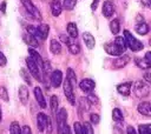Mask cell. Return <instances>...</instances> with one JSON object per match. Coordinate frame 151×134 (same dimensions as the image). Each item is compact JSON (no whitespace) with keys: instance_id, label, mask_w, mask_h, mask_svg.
<instances>
[{"instance_id":"836d02e7","label":"cell","mask_w":151,"mask_h":134,"mask_svg":"<svg viewBox=\"0 0 151 134\" xmlns=\"http://www.w3.org/2000/svg\"><path fill=\"white\" fill-rule=\"evenodd\" d=\"M73 128H74V133H76V134H85L84 127H83V125H81L80 122H74Z\"/></svg>"},{"instance_id":"6da1fadb","label":"cell","mask_w":151,"mask_h":134,"mask_svg":"<svg viewBox=\"0 0 151 134\" xmlns=\"http://www.w3.org/2000/svg\"><path fill=\"white\" fill-rule=\"evenodd\" d=\"M124 39H125V41H126V46H127L131 51H133V52H138V51H142V49L144 48L143 43H142L139 40H137V39L131 34V32L127 31V29L124 31Z\"/></svg>"},{"instance_id":"8d00e7d4","label":"cell","mask_w":151,"mask_h":134,"mask_svg":"<svg viewBox=\"0 0 151 134\" xmlns=\"http://www.w3.org/2000/svg\"><path fill=\"white\" fill-rule=\"evenodd\" d=\"M138 133L139 134H151V130L147 128L146 125H140L138 127Z\"/></svg>"},{"instance_id":"9c48e42d","label":"cell","mask_w":151,"mask_h":134,"mask_svg":"<svg viewBox=\"0 0 151 134\" xmlns=\"http://www.w3.org/2000/svg\"><path fill=\"white\" fill-rule=\"evenodd\" d=\"M50 79H51L52 86L55 87V88H58L61 85V82H63V73H61V71H59V69L53 71L51 73V78Z\"/></svg>"},{"instance_id":"4fadbf2b","label":"cell","mask_w":151,"mask_h":134,"mask_svg":"<svg viewBox=\"0 0 151 134\" xmlns=\"http://www.w3.org/2000/svg\"><path fill=\"white\" fill-rule=\"evenodd\" d=\"M28 53H29V56L35 61V63L39 66V68L40 69H42V67H44V62L45 61H42V59H41V56H40V54L35 51V49H33L32 47L31 48H28Z\"/></svg>"},{"instance_id":"3957f363","label":"cell","mask_w":151,"mask_h":134,"mask_svg":"<svg viewBox=\"0 0 151 134\" xmlns=\"http://www.w3.org/2000/svg\"><path fill=\"white\" fill-rule=\"evenodd\" d=\"M149 86L145 81H142V80H138L134 82L133 85V93L137 98H145L149 95Z\"/></svg>"},{"instance_id":"f907efd6","label":"cell","mask_w":151,"mask_h":134,"mask_svg":"<svg viewBox=\"0 0 151 134\" xmlns=\"http://www.w3.org/2000/svg\"><path fill=\"white\" fill-rule=\"evenodd\" d=\"M64 134H71V129H70L68 126H66V128H65V133H64Z\"/></svg>"},{"instance_id":"ab89813d","label":"cell","mask_w":151,"mask_h":134,"mask_svg":"<svg viewBox=\"0 0 151 134\" xmlns=\"http://www.w3.org/2000/svg\"><path fill=\"white\" fill-rule=\"evenodd\" d=\"M27 33L31 34V35H33V36H35V38H38V29L34 26H28L27 27Z\"/></svg>"},{"instance_id":"f1b7e54d","label":"cell","mask_w":151,"mask_h":134,"mask_svg":"<svg viewBox=\"0 0 151 134\" xmlns=\"http://www.w3.org/2000/svg\"><path fill=\"white\" fill-rule=\"evenodd\" d=\"M112 119L116 121V122H122L123 121V113H122V110L119 109V108H114L113 110H112Z\"/></svg>"},{"instance_id":"52a82bcc","label":"cell","mask_w":151,"mask_h":134,"mask_svg":"<svg viewBox=\"0 0 151 134\" xmlns=\"http://www.w3.org/2000/svg\"><path fill=\"white\" fill-rule=\"evenodd\" d=\"M104 49L107 54L110 55H114V56H120L123 54L124 51H122L114 42H109V43H105L104 45Z\"/></svg>"},{"instance_id":"603a6c76","label":"cell","mask_w":151,"mask_h":134,"mask_svg":"<svg viewBox=\"0 0 151 134\" xmlns=\"http://www.w3.org/2000/svg\"><path fill=\"white\" fill-rule=\"evenodd\" d=\"M50 51L53 54H55V55L60 54L61 53V45H60V42H58L55 39L51 40V42H50Z\"/></svg>"},{"instance_id":"ba28073f","label":"cell","mask_w":151,"mask_h":134,"mask_svg":"<svg viewBox=\"0 0 151 134\" xmlns=\"http://www.w3.org/2000/svg\"><path fill=\"white\" fill-rule=\"evenodd\" d=\"M79 87H80V89H81L83 92H85V93H91V92L94 89L96 83H94V81H93L92 79H83V80L79 82Z\"/></svg>"},{"instance_id":"7a4b0ae2","label":"cell","mask_w":151,"mask_h":134,"mask_svg":"<svg viewBox=\"0 0 151 134\" xmlns=\"http://www.w3.org/2000/svg\"><path fill=\"white\" fill-rule=\"evenodd\" d=\"M57 127H58V134H64L65 133V128L67 126L66 120H67V112L65 108H60L57 114Z\"/></svg>"},{"instance_id":"db71d44e","label":"cell","mask_w":151,"mask_h":134,"mask_svg":"<svg viewBox=\"0 0 151 134\" xmlns=\"http://www.w3.org/2000/svg\"><path fill=\"white\" fill-rule=\"evenodd\" d=\"M146 126H147V128L151 130V123H149V125H146Z\"/></svg>"},{"instance_id":"4dcf8cb0","label":"cell","mask_w":151,"mask_h":134,"mask_svg":"<svg viewBox=\"0 0 151 134\" xmlns=\"http://www.w3.org/2000/svg\"><path fill=\"white\" fill-rule=\"evenodd\" d=\"M9 133L11 134H21V128L17 121H13L9 126Z\"/></svg>"},{"instance_id":"d4e9b609","label":"cell","mask_w":151,"mask_h":134,"mask_svg":"<svg viewBox=\"0 0 151 134\" xmlns=\"http://www.w3.org/2000/svg\"><path fill=\"white\" fill-rule=\"evenodd\" d=\"M110 29H111V33L117 35L119 33V29H120V24H119V20L118 19H113L111 22H110Z\"/></svg>"},{"instance_id":"7402d4cb","label":"cell","mask_w":151,"mask_h":134,"mask_svg":"<svg viewBox=\"0 0 151 134\" xmlns=\"http://www.w3.org/2000/svg\"><path fill=\"white\" fill-rule=\"evenodd\" d=\"M134 62L142 69H149V68H151V62L147 61L145 58H136L134 59Z\"/></svg>"},{"instance_id":"484cf974","label":"cell","mask_w":151,"mask_h":134,"mask_svg":"<svg viewBox=\"0 0 151 134\" xmlns=\"http://www.w3.org/2000/svg\"><path fill=\"white\" fill-rule=\"evenodd\" d=\"M136 32L140 35H145L149 32V26L145 22H139L138 25H136Z\"/></svg>"},{"instance_id":"d590c367","label":"cell","mask_w":151,"mask_h":134,"mask_svg":"<svg viewBox=\"0 0 151 134\" xmlns=\"http://www.w3.org/2000/svg\"><path fill=\"white\" fill-rule=\"evenodd\" d=\"M0 98L4 100V101H8L9 99H8V93H7V89L4 87V86H1L0 87Z\"/></svg>"},{"instance_id":"ac0fdd59","label":"cell","mask_w":151,"mask_h":134,"mask_svg":"<svg viewBox=\"0 0 151 134\" xmlns=\"http://www.w3.org/2000/svg\"><path fill=\"white\" fill-rule=\"evenodd\" d=\"M50 7H51L52 14H53L54 16L60 15V13H61V11H63V6H61V4L59 2V0H52L51 4H50Z\"/></svg>"},{"instance_id":"2e32d148","label":"cell","mask_w":151,"mask_h":134,"mask_svg":"<svg viewBox=\"0 0 151 134\" xmlns=\"http://www.w3.org/2000/svg\"><path fill=\"white\" fill-rule=\"evenodd\" d=\"M38 29V38L41 39V40H45L48 35V32H50V27L47 24H41L37 27Z\"/></svg>"},{"instance_id":"5b68a950","label":"cell","mask_w":151,"mask_h":134,"mask_svg":"<svg viewBox=\"0 0 151 134\" xmlns=\"http://www.w3.org/2000/svg\"><path fill=\"white\" fill-rule=\"evenodd\" d=\"M64 93L66 95V99L71 105L76 103V96H74V91H73V85L68 79L64 80Z\"/></svg>"},{"instance_id":"816d5d0a","label":"cell","mask_w":151,"mask_h":134,"mask_svg":"<svg viewBox=\"0 0 151 134\" xmlns=\"http://www.w3.org/2000/svg\"><path fill=\"white\" fill-rule=\"evenodd\" d=\"M1 5H2V6H1V11L5 12V11H6V2H2Z\"/></svg>"},{"instance_id":"c3c4849f","label":"cell","mask_w":151,"mask_h":134,"mask_svg":"<svg viewBox=\"0 0 151 134\" xmlns=\"http://www.w3.org/2000/svg\"><path fill=\"white\" fill-rule=\"evenodd\" d=\"M60 40H63V41H64L66 45H68V43L71 42V41H70V39H68L66 35H60Z\"/></svg>"},{"instance_id":"8992f818","label":"cell","mask_w":151,"mask_h":134,"mask_svg":"<svg viewBox=\"0 0 151 134\" xmlns=\"http://www.w3.org/2000/svg\"><path fill=\"white\" fill-rule=\"evenodd\" d=\"M21 1V4L24 5V7L26 8V11L33 16V18H35V19H38V20H40L41 19V15H40V12H39V9L32 4V1L31 0H20Z\"/></svg>"},{"instance_id":"681fc988","label":"cell","mask_w":151,"mask_h":134,"mask_svg":"<svg viewBox=\"0 0 151 134\" xmlns=\"http://www.w3.org/2000/svg\"><path fill=\"white\" fill-rule=\"evenodd\" d=\"M144 58H145L147 61H150V62H151V52H147V53L145 54V56H144Z\"/></svg>"},{"instance_id":"7c38bea8","label":"cell","mask_w":151,"mask_h":134,"mask_svg":"<svg viewBox=\"0 0 151 134\" xmlns=\"http://www.w3.org/2000/svg\"><path fill=\"white\" fill-rule=\"evenodd\" d=\"M138 112L142 115L151 116V101H143L138 105Z\"/></svg>"},{"instance_id":"5bb4252c","label":"cell","mask_w":151,"mask_h":134,"mask_svg":"<svg viewBox=\"0 0 151 134\" xmlns=\"http://www.w3.org/2000/svg\"><path fill=\"white\" fill-rule=\"evenodd\" d=\"M129 60H130L129 55H120V56H118L117 59L113 60V67L114 68H123L127 65Z\"/></svg>"},{"instance_id":"7bdbcfd3","label":"cell","mask_w":151,"mask_h":134,"mask_svg":"<svg viewBox=\"0 0 151 134\" xmlns=\"http://www.w3.org/2000/svg\"><path fill=\"white\" fill-rule=\"evenodd\" d=\"M21 134H32V130H31L29 126H24L21 128Z\"/></svg>"},{"instance_id":"277c9868","label":"cell","mask_w":151,"mask_h":134,"mask_svg":"<svg viewBox=\"0 0 151 134\" xmlns=\"http://www.w3.org/2000/svg\"><path fill=\"white\" fill-rule=\"evenodd\" d=\"M26 65H27V67H28L29 73L34 76V79H37L38 81H42V79H41V74H40L41 71H40L39 66L35 63V61H34L31 56L26 58Z\"/></svg>"},{"instance_id":"e0dca14e","label":"cell","mask_w":151,"mask_h":134,"mask_svg":"<svg viewBox=\"0 0 151 134\" xmlns=\"http://www.w3.org/2000/svg\"><path fill=\"white\" fill-rule=\"evenodd\" d=\"M131 86H132L131 82H124V83H120V85L117 86V91H118V93H120L122 95L127 96V95H130Z\"/></svg>"},{"instance_id":"f5cc1de1","label":"cell","mask_w":151,"mask_h":134,"mask_svg":"<svg viewBox=\"0 0 151 134\" xmlns=\"http://www.w3.org/2000/svg\"><path fill=\"white\" fill-rule=\"evenodd\" d=\"M1 118H2V112H1V106H0V122H1Z\"/></svg>"},{"instance_id":"9a60e30c","label":"cell","mask_w":151,"mask_h":134,"mask_svg":"<svg viewBox=\"0 0 151 134\" xmlns=\"http://www.w3.org/2000/svg\"><path fill=\"white\" fill-rule=\"evenodd\" d=\"M34 96H35V100L39 103V106L41 108H45L46 107V101H45V98H44V94H42V91H41L40 87L34 88Z\"/></svg>"},{"instance_id":"ffe728a7","label":"cell","mask_w":151,"mask_h":134,"mask_svg":"<svg viewBox=\"0 0 151 134\" xmlns=\"http://www.w3.org/2000/svg\"><path fill=\"white\" fill-rule=\"evenodd\" d=\"M19 99H20V102L22 105H26L28 101V89L24 85H21L19 87Z\"/></svg>"},{"instance_id":"83f0119b","label":"cell","mask_w":151,"mask_h":134,"mask_svg":"<svg viewBox=\"0 0 151 134\" xmlns=\"http://www.w3.org/2000/svg\"><path fill=\"white\" fill-rule=\"evenodd\" d=\"M50 105H51V110H52V113H53V114H57V112H58V105H59V101H58V96H57V95H52V96H51Z\"/></svg>"},{"instance_id":"1f68e13d","label":"cell","mask_w":151,"mask_h":134,"mask_svg":"<svg viewBox=\"0 0 151 134\" xmlns=\"http://www.w3.org/2000/svg\"><path fill=\"white\" fill-rule=\"evenodd\" d=\"M20 75H21V78L25 80V82H26L28 86H31V85H32V80H31V76H29V74H28V72H27L26 69L21 68V69H20Z\"/></svg>"},{"instance_id":"4316f807","label":"cell","mask_w":151,"mask_h":134,"mask_svg":"<svg viewBox=\"0 0 151 134\" xmlns=\"http://www.w3.org/2000/svg\"><path fill=\"white\" fill-rule=\"evenodd\" d=\"M67 46H68V51H70L71 54L76 55V54H78L80 52V46H79V43L77 41H71Z\"/></svg>"},{"instance_id":"e575fe53","label":"cell","mask_w":151,"mask_h":134,"mask_svg":"<svg viewBox=\"0 0 151 134\" xmlns=\"http://www.w3.org/2000/svg\"><path fill=\"white\" fill-rule=\"evenodd\" d=\"M66 79H68L71 81V83L74 86V83H76V74H74L73 69H71V68L67 69V78Z\"/></svg>"},{"instance_id":"f35d334b","label":"cell","mask_w":151,"mask_h":134,"mask_svg":"<svg viewBox=\"0 0 151 134\" xmlns=\"http://www.w3.org/2000/svg\"><path fill=\"white\" fill-rule=\"evenodd\" d=\"M87 100H88L90 103H93V105H97V103L99 102L98 98H97L94 94H92V93H88V95H87Z\"/></svg>"},{"instance_id":"cb8c5ba5","label":"cell","mask_w":151,"mask_h":134,"mask_svg":"<svg viewBox=\"0 0 151 134\" xmlns=\"http://www.w3.org/2000/svg\"><path fill=\"white\" fill-rule=\"evenodd\" d=\"M24 40H25V42H26L27 45H29V46H33V47H38V46H39L38 41H37V38L33 36V35H31V34H28V33H26V34L24 35Z\"/></svg>"},{"instance_id":"bcb514c9","label":"cell","mask_w":151,"mask_h":134,"mask_svg":"<svg viewBox=\"0 0 151 134\" xmlns=\"http://www.w3.org/2000/svg\"><path fill=\"white\" fill-rule=\"evenodd\" d=\"M144 80L146 81V83L151 85V73H145L144 74Z\"/></svg>"},{"instance_id":"d6986e66","label":"cell","mask_w":151,"mask_h":134,"mask_svg":"<svg viewBox=\"0 0 151 134\" xmlns=\"http://www.w3.org/2000/svg\"><path fill=\"white\" fill-rule=\"evenodd\" d=\"M83 40H84L85 45L87 46V48H90V49H92V48L94 47V45H96V40H94V36H93L92 34L87 33V32L83 33Z\"/></svg>"},{"instance_id":"b9f144b4","label":"cell","mask_w":151,"mask_h":134,"mask_svg":"<svg viewBox=\"0 0 151 134\" xmlns=\"http://www.w3.org/2000/svg\"><path fill=\"white\" fill-rule=\"evenodd\" d=\"M6 63H7V59H6V56L4 55V53L0 52V66H5Z\"/></svg>"},{"instance_id":"44dd1931","label":"cell","mask_w":151,"mask_h":134,"mask_svg":"<svg viewBox=\"0 0 151 134\" xmlns=\"http://www.w3.org/2000/svg\"><path fill=\"white\" fill-rule=\"evenodd\" d=\"M66 29H67V34H68L70 38L76 39L78 36V27H77V25L74 22H68Z\"/></svg>"},{"instance_id":"74e56055","label":"cell","mask_w":151,"mask_h":134,"mask_svg":"<svg viewBox=\"0 0 151 134\" xmlns=\"http://www.w3.org/2000/svg\"><path fill=\"white\" fill-rule=\"evenodd\" d=\"M83 127H84L85 134H93V128H92V126L90 125V122H84Z\"/></svg>"},{"instance_id":"60d3db41","label":"cell","mask_w":151,"mask_h":134,"mask_svg":"<svg viewBox=\"0 0 151 134\" xmlns=\"http://www.w3.org/2000/svg\"><path fill=\"white\" fill-rule=\"evenodd\" d=\"M90 120H91V122L92 123H94V125H97V123H99V121H100V118H99V115L98 114H91L90 115Z\"/></svg>"},{"instance_id":"8fae6325","label":"cell","mask_w":151,"mask_h":134,"mask_svg":"<svg viewBox=\"0 0 151 134\" xmlns=\"http://www.w3.org/2000/svg\"><path fill=\"white\" fill-rule=\"evenodd\" d=\"M103 14L105 18H111L114 13V6H113V2L110 1V0H106L103 5V9H101Z\"/></svg>"},{"instance_id":"7dc6e473","label":"cell","mask_w":151,"mask_h":134,"mask_svg":"<svg viewBox=\"0 0 151 134\" xmlns=\"http://www.w3.org/2000/svg\"><path fill=\"white\" fill-rule=\"evenodd\" d=\"M98 4H99V0H93V1H92V5H91V8H92V11H96V9H97V7H98Z\"/></svg>"},{"instance_id":"ee69618b","label":"cell","mask_w":151,"mask_h":134,"mask_svg":"<svg viewBox=\"0 0 151 134\" xmlns=\"http://www.w3.org/2000/svg\"><path fill=\"white\" fill-rule=\"evenodd\" d=\"M126 134H137V132H136V129H134L132 126H127V128H126Z\"/></svg>"},{"instance_id":"f6af8a7d","label":"cell","mask_w":151,"mask_h":134,"mask_svg":"<svg viewBox=\"0 0 151 134\" xmlns=\"http://www.w3.org/2000/svg\"><path fill=\"white\" fill-rule=\"evenodd\" d=\"M140 2H142L143 6H145L147 8H151V0H140Z\"/></svg>"},{"instance_id":"30bf717a","label":"cell","mask_w":151,"mask_h":134,"mask_svg":"<svg viewBox=\"0 0 151 134\" xmlns=\"http://www.w3.org/2000/svg\"><path fill=\"white\" fill-rule=\"evenodd\" d=\"M47 119H48V116L46 114L38 113V115H37V126H38L39 132H44L47 128Z\"/></svg>"},{"instance_id":"11a10c76","label":"cell","mask_w":151,"mask_h":134,"mask_svg":"<svg viewBox=\"0 0 151 134\" xmlns=\"http://www.w3.org/2000/svg\"><path fill=\"white\" fill-rule=\"evenodd\" d=\"M150 45H151V39H150Z\"/></svg>"},{"instance_id":"f546056e","label":"cell","mask_w":151,"mask_h":134,"mask_svg":"<svg viewBox=\"0 0 151 134\" xmlns=\"http://www.w3.org/2000/svg\"><path fill=\"white\" fill-rule=\"evenodd\" d=\"M122 51H125V48L127 47L126 46V41H125V39H124V36H117L116 39H114V41H113Z\"/></svg>"},{"instance_id":"d6a6232c","label":"cell","mask_w":151,"mask_h":134,"mask_svg":"<svg viewBox=\"0 0 151 134\" xmlns=\"http://www.w3.org/2000/svg\"><path fill=\"white\" fill-rule=\"evenodd\" d=\"M77 4V0H64V4H63V7L66 9V11H72L74 8Z\"/></svg>"}]
</instances>
